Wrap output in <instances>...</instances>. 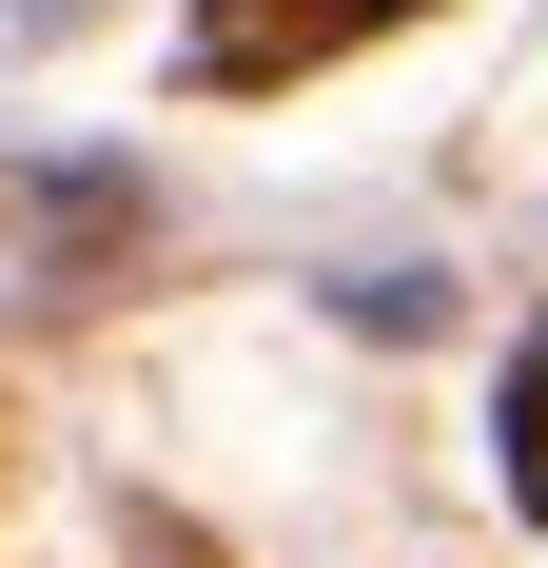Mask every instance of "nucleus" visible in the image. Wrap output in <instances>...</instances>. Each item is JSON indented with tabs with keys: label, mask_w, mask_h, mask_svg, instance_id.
I'll list each match as a JSON object with an SVG mask.
<instances>
[{
	"label": "nucleus",
	"mask_w": 548,
	"mask_h": 568,
	"mask_svg": "<svg viewBox=\"0 0 548 568\" xmlns=\"http://www.w3.org/2000/svg\"><path fill=\"white\" fill-rule=\"evenodd\" d=\"M412 0H196V79H314V59L392 40Z\"/></svg>",
	"instance_id": "f257e3e1"
},
{
	"label": "nucleus",
	"mask_w": 548,
	"mask_h": 568,
	"mask_svg": "<svg viewBox=\"0 0 548 568\" xmlns=\"http://www.w3.org/2000/svg\"><path fill=\"white\" fill-rule=\"evenodd\" d=\"M509 490H529V529H548V334L509 353Z\"/></svg>",
	"instance_id": "f03ea898"
}]
</instances>
